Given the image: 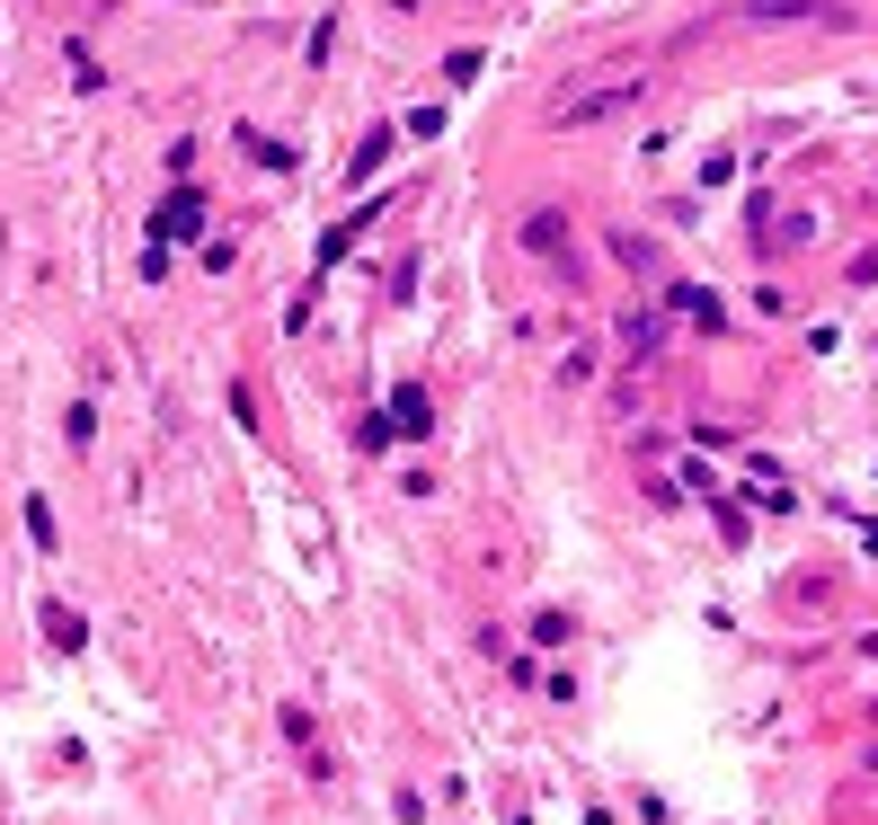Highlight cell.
<instances>
[{"instance_id":"1","label":"cell","mask_w":878,"mask_h":825,"mask_svg":"<svg viewBox=\"0 0 878 825\" xmlns=\"http://www.w3.org/2000/svg\"><path fill=\"white\" fill-rule=\"evenodd\" d=\"M639 98V81H613V89H585V98H559V125H595V116H613V107H631Z\"/></svg>"},{"instance_id":"2","label":"cell","mask_w":878,"mask_h":825,"mask_svg":"<svg viewBox=\"0 0 878 825\" xmlns=\"http://www.w3.org/2000/svg\"><path fill=\"white\" fill-rule=\"evenodd\" d=\"M391 417H400V435H426V426H435V409H426V391H400V409H391Z\"/></svg>"},{"instance_id":"3","label":"cell","mask_w":878,"mask_h":825,"mask_svg":"<svg viewBox=\"0 0 878 825\" xmlns=\"http://www.w3.org/2000/svg\"><path fill=\"white\" fill-rule=\"evenodd\" d=\"M160 231L178 240V231H195V195H169V213H160Z\"/></svg>"},{"instance_id":"4","label":"cell","mask_w":878,"mask_h":825,"mask_svg":"<svg viewBox=\"0 0 878 825\" xmlns=\"http://www.w3.org/2000/svg\"><path fill=\"white\" fill-rule=\"evenodd\" d=\"M523 248H559V213H532V222H523Z\"/></svg>"}]
</instances>
